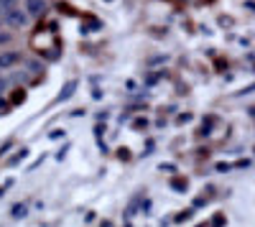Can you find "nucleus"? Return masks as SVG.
Wrapping results in <instances>:
<instances>
[{
    "label": "nucleus",
    "mask_w": 255,
    "mask_h": 227,
    "mask_svg": "<svg viewBox=\"0 0 255 227\" xmlns=\"http://www.w3.org/2000/svg\"><path fill=\"white\" fill-rule=\"evenodd\" d=\"M5 20H8V26H13V28H20V26H26V13H20L18 8H13V10H8L5 13Z\"/></svg>",
    "instance_id": "obj_1"
},
{
    "label": "nucleus",
    "mask_w": 255,
    "mask_h": 227,
    "mask_svg": "<svg viewBox=\"0 0 255 227\" xmlns=\"http://www.w3.org/2000/svg\"><path fill=\"white\" fill-rule=\"evenodd\" d=\"M20 61V54L18 51H5V54H0V69H10L15 67Z\"/></svg>",
    "instance_id": "obj_2"
},
{
    "label": "nucleus",
    "mask_w": 255,
    "mask_h": 227,
    "mask_svg": "<svg viewBox=\"0 0 255 227\" xmlns=\"http://www.w3.org/2000/svg\"><path fill=\"white\" fill-rule=\"evenodd\" d=\"M26 10H28V15L38 18V15H44L46 3H44V0H26Z\"/></svg>",
    "instance_id": "obj_3"
},
{
    "label": "nucleus",
    "mask_w": 255,
    "mask_h": 227,
    "mask_svg": "<svg viewBox=\"0 0 255 227\" xmlns=\"http://www.w3.org/2000/svg\"><path fill=\"white\" fill-rule=\"evenodd\" d=\"M74 90H77V82H74V79H69L67 85H64V90L59 92V97H56V100H59V102H64V100H69V97L74 95Z\"/></svg>",
    "instance_id": "obj_4"
},
{
    "label": "nucleus",
    "mask_w": 255,
    "mask_h": 227,
    "mask_svg": "<svg viewBox=\"0 0 255 227\" xmlns=\"http://www.w3.org/2000/svg\"><path fill=\"white\" fill-rule=\"evenodd\" d=\"M10 215H13V220H23L28 215V207H26V204H15V207L10 210Z\"/></svg>",
    "instance_id": "obj_5"
},
{
    "label": "nucleus",
    "mask_w": 255,
    "mask_h": 227,
    "mask_svg": "<svg viewBox=\"0 0 255 227\" xmlns=\"http://www.w3.org/2000/svg\"><path fill=\"white\" fill-rule=\"evenodd\" d=\"M13 8H18V0H0V13H8V10H13Z\"/></svg>",
    "instance_id": "obj_6"
},
{
    "label": "nucleus",
    "mask_w": 255,
    "mask_h": 227,
    "mask_svg": "<svg viewBox=\"0 0 255 227\" xmlns=\"http://www.w3.org/2000/svg\"><path fill=\"white\" fill-rule=\"evenodd\" d=\"M8 110H10V105H8V102H0V117H3V115H8Z\"/></svg>",
    "instance_id": "obj_7"
},
{
    "label": "nucleus",
    "mask_w": 255,
    "mask_h": 227,
    "mask_svg": "<svg viewBox=\"0 0 255 227\" xmlns=\"http://www.w3.org/2000/svg\"><path fill=\"white\" fill-rule=\"evenodd\" d=\"M13 100H15V102H23V100H26V92H23V90H18V95H15Z\"/></svg>",
    "instance_id": "obj_8"
},
{
    "label": "nucleus",
    "mask_w": 255,
    "mask_h": 227,
    "mask_svg": "<svg viewBox=\"0 0 255 227\" xmlns=\"http://www.w3.org/2000/svg\"><path fill=\"white\" fill-rule=\"evenodd\" d=\"M174 187H176V189H186V181H181V179H176V181H174Z\"/></svg>",
    "instance_id": "obj_9"
},
{
    "label": "nucleus",
    "mask_w": 255,
    "mask_h": 227,
    "mask_svg": "<svg viewBox=\"0 0 255 227\" xmlns=\"http://www.w3.org/2000/svg\"><path fill=\"white\" fill-rule=\"evenodd\" d=\"M225 222V217L222 215H217V217H212V225H222Z\"/></svg>",
    "instance_id": "obj_10"
},
{
    "label": "nucleus",
    "mask_w": 255,
    "mask_h": 227,
    "mask_svg": "<svg viewBox=\"0 0 255 227\" xmlns=\"http://www.w3.org/2000/svg\"><path fill=\"white\" fill-rule=\"evenodd\" d=\"M0 92H5V79L0 77Z\"/></svg>",
    "instance_id": "obj_11"
}]
</instances>
